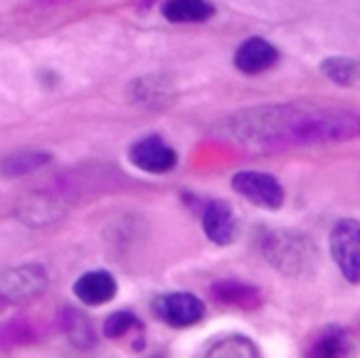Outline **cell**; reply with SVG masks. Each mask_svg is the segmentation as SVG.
Here are the masks:
<instances>
[{
    "label": "cell",
    "instance_id": "cell-1",
    "mask_svg": "<svg viewBox=\"0 0 360 358\" xmlns=\"http://www.w3.org/2000/svg\"><path fill=\"white\" fill-rule=\"evenodd\" d=\"M227 136L257 149L348 141L360 131L353 111H321L306 106H262L227 121Z\"/></svg>",
    "mask_w": 360,
    "mask_h": 358
},
{
    "label": "cell",
    "instance_id": "cell-2",
    "mask_svg": "<svg viewBox=\"0 0 360 358\" xmlns=\"http://www.w3.org/2000/svg\"><path fill=\"white\" fill-rule=\"evenodd\" d=\"M262 252L269 259L274 269H279L286 277H304L314 272L319 262L316 245L306 235L294 230H271L262 240Z\"/></svg>",
    "mask_w": 360,
    "mask_h": 358
},
{
    "label": "cell",
    "instance_id": "cell-3",
    "mask_svg": "<svg viewBox=\"0 0 360 358\" xmlns=\"http://www.w3.org/2000/svg\"><path fill=\"white\" fill-rule=\"evenodd\" d=\"M47 289V272L40 264H25L0 272V309L32 302Z\"/></svg>",
    "mask_w": 360,
    "mask_h": 358
},
{
    "label": "cell",
    "instance_id": "cell-4",
    "mask_svg": "<svg viewBox=\"0 0 360 358\" xmlns=\"http://www.w3.org/2000/svg\"><path fill=\"white\" fill-rule=\"evenodd\" d=\"M330 254L350 284L360 282V225L345 218L330 230Z\"/></svg>",
    "mask_w": 360,
    "mask_h": 358
},
{
    "label": "cell",
    "instance_id": "cell-5",
    "mask_svg": "<svg viewBox=\"0 0 360 358\" xmlns=\"http://www.w3.org/2000/svg\"><path fill=\"white\" fill-rule=\"evenodd\" d=\"M232 188L247 198L257 208L266 210H279L284 205V188L281 183L269 173H262V171H240L232 178Z\"/></svg>",
    "mask_w": 360,
    "mask_h": 358
},
{
    "label": "cell",
    "instance_id": "cell-6",
    "mask_svg": "<svg viewBox=\"0 0 360 358\" xmlns=\"http://www.w3.org/2000/svg\"><path fill=\"white\" fill-rule=\"evenodd\" d=\"M153 311H155V316L168 323V326L186 328V326H193V323L202 321V316H205V304H202L195 294L173 292V294H163V297L155 299Z\"/></svg>",
    "mask_w": 360,
    "mask_h": 358
},
{
    "label": "cell",
    "instance_id": "cell-7",
    "mask_svg": "<svg viewBox=\"0 0 360 358\" xmlns=\"http://www.w3.org/2000/svg\"><path fill=\"white\" fill-rule=\"evenodd\" d=\"M129 161L143 173H153V175H163L170 173L178 163V156L175 151L160 139L158 134H150L139 139L129 151Z\"/></svg>",
    "mask_w": 360,
    "mask_h": 358
},
{
    "label": "cell",
    "instance_id": "cell-8",
    "mask_svg": "<svg viewBox=\"0 0 360 358\" xmlns=\"http://www.w3.org/2000/svg\"><path fill=\"white\" fill-rule=\"evenodd\" d=\"M279 62V50L262 37H250L235 52V67L242 75H262Z\"/></svg>",
    "mask_w": 360,
    "mask_h": 358
},
{
    "label": "cell",
    "instance_id": "cell-9",
    "mask_svg": "<svg viewBox=\"0 0 360 358\" xmlns=\"http://www.w3.org/2000/svg\"><path fill=\"white\" fill-rule=\"evenodd\" d=\"M202 228L215 245H230L237 233L235 210L227 200H210L202 208Z\"/></svg>",
    "mask_w": 360,
    "mask_h": 358
},
{
    "label": "cell",
    "instance_id": "cell-10",
    "mask_svg": "<svg viewBox=\"0 0 360 358\" xmlns=\"http://www.w3.org/2000/svg\"><path fill=\"white\" fill-rule=\"evenodd\" d=\"M116 279L111 277L104 269H94V272L82 274L75 282V294L82 304L86 307H101V304H109L116 297Z\"/></svg>",
    "mask_w": 360,
    "mask_h": 358
},
{
    "label": "cell",
    "instance_id": "cell-11",
    "mask_svg": "<svg viewBox=\"0 0 360 358\" xmlns=\"http://www.w3.org/2000/svg\"><path fill=\"white\" fill-rule=\"evenodd\" d=\"M215 16L207 0H165L163 18L168 23H205Z\"/></svg>",
    "mask_w": 360,
    "mask_h": 358
},
{
    "label": "cell",
    "instance_id": "cell-12",
    "mask_svg": "<svg viewBox=\"0 0 360 358\" xmlns=\"http://www.w3.org/2000/svg\"><path fill=\"white\" fill-rule=\"evenodd\" d=\"M212 297L227 307L237 309H257L262 304V294L257 287L245 282H220L212 287Z\"/></svg>",
    "mask_w": 360,
    "mask_h": 358
},
{
    "label": "cell",
    "instance_id": "cell-13",
    "mask_svg": "<svg viewBox=\"0 0 360 358\" xmlns=\"http://www.w3.org/2000/svg\"><path fill=\"white\" fill-rule=\"evenodd\" d=\"M350 348H353V343H350L345 328L328 326L316 333V338L311 341L306 353H309V356H321V358H338V356H345Z\"/></svg>",
    "mask_w": 360,
    "mask_h": 358
},
{
    "label": "cell",
    "instance_id": "cell-14",
    "mask_svg": "<svg viewBox=\"0 0 360 358\" xmlns=\"http://www.w3.org/2000/svg\"><path fill=\"white\" fill-rule=\"evenodd\" d=\"M173 97V87L163 77H141L131 85V99L141 106H160Z\"/></svg>",
    "mask_w": 360,
    "mask_h": 358
},
{
    "label": "cell",
    "instance_id": "cell-15",
    "mask_svg": "<svg viewBox=\"0 0 360 358\" xmlns=\"http://www.w3.org/2000/svg\"><path fill=\"white\" fill-rule=\"evenodd\" d=\"M52 161V156L47 151H18L3 159L0 163V173L8 175V178H18V175L32 173V171L42 168Z\"/></svg>",
    "mask_w": 360,
    "mask_h": 358
},
{
    "label": "cell",
    "instance_id": "cell-16",
    "mask_svg": "<svg viewBox=\"0 0 360 358\" xmlns=\"http://www.w3.org/2000/svg\"><path fill=\"white\" fill-rule=\"evenodd\" d=\"M205 356H212V358H257L259 356V348H257L255 341L245 336H225L220 338L217 343H212L207 348Z\"/></svg>",
    "mask_w": 360,
    "mask_h": 358
},
{
    "label": "cell",
    "instance_id": "cell-17",
    "mask_svg": "<svg viewBox=\"0 0 360 358\" xmlns=\"http://www.w3.org/2000/svg\"><path fill=\"white\" fill-rule=\"evenodd\" d=\"M321 72L340 87H355L360 80L358 62L350 60V57H328V60L321 62Z\"/></svg>",
    "mask_w": 360,
    "mask_h": 358
},
{
    "label": "cell",
    "instance_id": "cell-18",
    "mask_svg": "<svg viewBox=\"0 0 360 358\" xmlns=\"http://www.w3.org/2000/svg\"><path fill=\"white\" fill-rule=\"evenodd\" d=\"M134 326H139V319H136L134 311H114L104 321V336L106 338H121Z\"/></svg>",
    "mask_w": 360,
    "mask_h": 358
}]
</instances>
